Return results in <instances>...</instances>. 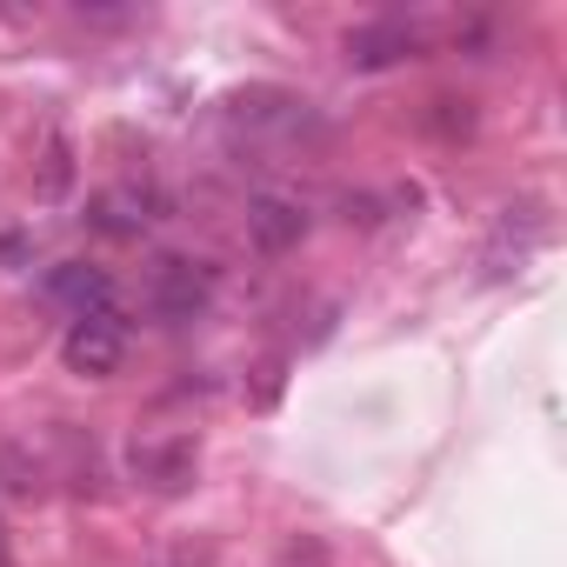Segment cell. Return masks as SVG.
Masks as SVG:
<instances>
[{
	"label": "cell",
	"instance_id": "cell-9",
	"mask_svg": "<svg viewBox=\"0 0 567 567\" xmlns=\"http://www.w3.org/2000/svg\"><path fill=\"white\" fill-rule=\"evenodd\" d=\"M0 567H8V527H0Z\"/></svg>",
	"mask_w": 567,
	"mask_h": 567
},
{
	"label": "cell",
	"instance_id": "cell-8",
	"mask_svg": "<svg viewBox=\"0 0 567 567\" xmlns=\"http://www.w3.org/2000/svg\"><path fill=\"white\" fill-rule=\"evenodd\" d=\"M68 174H74V167H68V141L54 134V141H48V194H61V187H68Z\"/></svg>",
	"mask_w": 567,
	"mask_h": 567
},
{
	"label": "cell",
	"instance_id": "cell-2",
	"mask_svg": "<svg viewBox=\"0 0 567 567\" xmlns=\"http://www.w3.org/2000/svg\"><path fill=\"white\" fill-rule=\"evenodd\" d=\"M61 361H68L74 374H87V381H107V374L127 361V321H121V315H81V321H68Z\"/></svg>",
	"mask_w": 567,
	"mask_h": 567
},
{
	"label": "cell",
	"instance_id": "cell-1",
	"mask_svg": "<svg viewBox=\"0 0 567 567\" xmlns=\"http://www.w3.org/2000/svg\"><path fill=\"white\" fill-rule=\"evenodd\" d=\"M214 308V267L207 260H187V254H167L154 260L147 274V315L167 321V328H187Z\"/></svg>",
	"mask_w": 567,
	"mask_h": 567
},
{
	"label": "cell",
	"instance_id": "cell-4",
	"mask_svg": "<svg viewBox=\"0 0 567 567\" xmlns=\"http://www.w3.org/2000/svg\"><path fill=\"white\" fill-rule=\"evenodd\" d=\"M301 234H308V207L301 200H288V194L247 200V240L260 254H288V247H301Z\"/></svg>",
	"mask_w": 567,
	"mask_h": 567
},
{
	"label": "cell",
	"instance_id": "cell-7",
	"mask_svg": "<svg viewBox=\"0 0 567 567\" xmlns=\"http://www.w3.org/2000/svg\"><path fill=\"white\" fill-rule=\"evenodd\" d=\"M87 227H101V234H114V240H134V234L147 227V214H141V200H134V194H94Z\"/></svg>",
	"mask_w": 567,
	"mask_h": 567
},
{
	"label": "cell",
	"instance_id": "cell-3",
	"mask_svg": "<svg viewBox=\"0 0 567 567\" xmlns=\"http://www.w3.org/2000/svg\"><path fill=\"white\" fill-rule=\"evenodd\" d=\"M41 295H48L54 308H68L74 321H81V315H114V274L94 267V260H61V267H48Z\"/></svg>",
	"mask_w": 567,
	"mask_h": 567
},
{
	"label": "cell",
	"instance_id": "cell-6",
	"mask_svg": "<svg viewBox=\"0 0 567 567\" xmlns=\"http://www.w3.org/2000/svg\"><path fill=\"white\" fill-rule=\"evenodd\" d=\"M134 474L154 481V487H181L194 474V447L174 441V447H154V441H134Z\"/></svg>",
	"mask_w": 567,
	"mask_h": 567
},
{
	"label": "cell",
	"instance_id": "cell-5",
	"mask_svg": "<svg viewBox=\"0 0 567 567\" xmlns=\"http://www.w3.org/2000/svg\"><path fill=\"white\" fill-rule=\"evenodd\" d=\"M414 54H421V28H408V21H368V28L348 34V61L361 74L394 68V61H414Z\"/></svg>",
	"mask_w": 567,
	"mask_h": 567
}]
</instances>
